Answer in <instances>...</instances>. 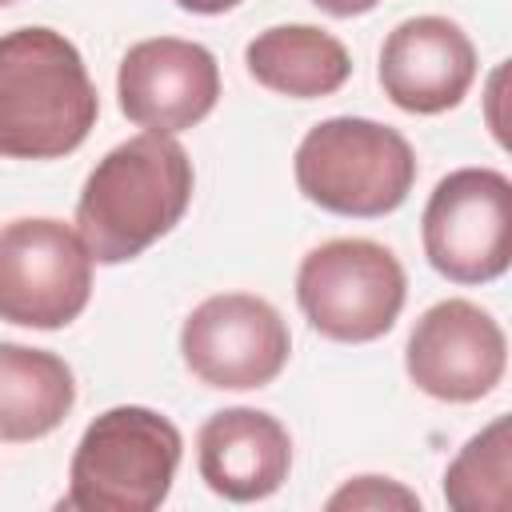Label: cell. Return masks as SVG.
<instances>
[{
    "label": "cell",
    "instance_id": "cell-1",
    "mask_svg": "<svg viewBox=\"0 0 512 512\" xmlns=\"http://www.w3.org/2000/svg\"><path fill=\"white\" fill-rule=\"evenodd\" d=\"M196 172L172 136L140 132L96 160L76 200V232L96 264H124L168 236L192 204Z\"/></svg>",
    "mask_w": 512,
    "mask_h": 512
},
{
    "label": "cell",
    "instance_id": "cell-2",
    "mask_svg": "<svg viewBox=\"0 0 512 512\" xmlns=\"http://www.w3.org/2000/svg\"><path fill=\"white\" fill-rule=\"evenodd\" d=\"M100 96L80 48L44 24L0 36V156L60 160L96 128Z\"/></svg>",
    "mask_w": 512,
    "mask_h": 512
},
{
    "label": "cell",
    "instance_id": "cell-3",
    "mask_svg": "<svg viewBox=\"0 0 512 512\" xmlns=\"http://www.w3.org/2000/svg\"><path fill=\"white\" fill-rule=\"evenodd\" d=\"M184 456L180 428L144 404L100 412L68 464V512H152L168 500Z\"/></svg>",
    "mask_w": 512,
    "mask_h": 512
},
{
    "label": "cell",
    "instance_id": "cell-4",
    "mask_svg": "<svg viewBox=\"0 0 512 512\" xmlns=\"http://www.w3.org/2000/svg\"><path fill=\"white\" fill-rule=\"evenodd\" d=\"M304 200L332 216L380 220L416 184V152L404 132L368 116H328L304 132L292 156Z\"/></svg>",
    "mask_w": 512,
    "mask_h": 512
},
{
    "label": "cell",
    "instance_id": "cell-5",
    "mask_svg": "<svg viewBox=\"0 0 512 512\" xmlns=\"http://www.w3.org/2000/svg\"><path fill=\"white\" fill-rule=\"evenodd\" d=\"M408 276L392 248L364 236L316 244L296 268V304L304 320L336 344H372L404 312Z\"/></svg>",
    "mask_w": 512,
    "mask_h": 512
},
{
    "label": "cell",
    "instance_id": "cell-6",
    "mask_svg": "<svg viewBox=\"0 0 512 512\" xmlns=\"http://www.w3.org/2000/svg\"><path fill=\"white\" fill-rule=\"evenodd\" d=\"M92 300V256L76 228L20 216L0 228V320L16 328H68Z\"/></svg>",
    "mask_w": 512,
    "mask_h": 512
},
{
    "label": "cell",
    "instance_id": "cell-7",
    "mask_svg": "<svg viewBox=\"0 0 512 512\" xmlns=\"http://www.w3.org/2000/svg\"><path fill=\"white\" fill-rule=\"evenodd\" d=\"M428 264L452 284H492L512 264V180L500 168L448 172L420 216Z\"/></svg>",
    "mask_w": 512,
    "mask_h": 512
},
{
    "label": "cell",
    "instance_id": "cell-8",
    "mask_svg": "<svg viewBox=\"0 0 512 512\" xmlns=\"http://www.w3.org/2000/svg\"><path fill=\"white\" fill-rule=\"evenodd\" d=\"M180 356L208 388H268L292 356V332L264 296L216 292L184 316Z\"/></svg>",
    "mask_w": 512,
    "mask_h": 512
},
{
    "label": "cell",
    "instance_id": "cell-9",
    "mask_svg": "<svg viewBox=\"0 0 512 512\" xmlns=\"http://www.w3.org/2000/svg\"><path fill=\"white\" fill-rule=\"evenodd\" d=\"M508 368V340L500 320L460 296L432 304L408 332V380L444 404H476L496 392Z\"/></svg>",
    "mask_w": 512,
    "mask_h": 512
},
{
    "label": "cell",
    "instance_id": "cell-10",
    "mask_svg": "<svg viewBox=\"0 0 512 512\" xmlns=\"http://www.w3.org/2000/svg\"><path fill=\"white\" fill-rule=\"evenodd\" d=\"M120 112L160 136H176L200 124L220 100V64L216 56L180 36H152L124 52L116 72Z\"/></svg>",
    "mask_w": 512,
    "mask_h": 512
},
{
    "label": "cell",
    "instance_id": "cell-11",
    "mask_svg": "<svg viewBox=\"0 0 512 512\" xmlns=\"http://www.w3.org/2000/svg\"><path fill=\"white\" fill-rule=\"evenodd\" d=\"M476 80V44L448 16H408L380 48V88L412 116L456 108Z\"/></svg>",
    "mask_w": 512,
    "mask_h": 512
},
{
    "label": "cell",
    "instance_id": "cell-12",
    "mask_svg": "<svg viewBox=\"0 0 512 512\" xmlns=\"http://www.w3.org/2000/svg\"><path fill=\"white\" fill-rule=\"evenodd\" d=\"M196 468L216 496L252 504L280 492V484L288 480L292 436L272 412L220 408L196 432Z\"/></svg>",
    "mask_w": 512,
    "mask_h": 512
},
{
    "label": "cell",
    "instance_id": "cell-13",
    "mask_svg": "<svg viewBox=\"0 0 512 512\" xmlns=\"http://www.w3.org/2000/svg\"><path fill=\"white\" fill-rule=\"evenodd\" d=\"M248 76L288 100H320L348 84V48L316 24H272L256 32L244 48Z\"/></svg>",
    "mask_w": 512,
    "mask_h": 512
},
{
    "label": "cell",
    "instance_id": "cell-14",
    "mask_svg": "<svg viewBox=\"0 0 512 512\" xmlns=\"http://www.w3.org/2000/svg\"><path fill=\"white\" fill-rule=\"evenodd\" d=\"M76 404V376L64 356L0 340V440L28 444L56 432Z\"/></svg>",
    "mask_w": 512,
    "mask_h": 512
},
{
    "label": "cell",
    "instance_id": "cell-15",
    "mask_svg": "<svg viewBox=\"0 0 512 512\" xmlns=\"http://www.w3.org/2000/svg\"><path fill=\"white\" fill-rule=\"evenodd\" d=\"M444 500L456 512H508L512 504V424L496 416L452 456Z\"/></svg>",
    "mask_w": 512,
    "mask_h": 512
},
{
    "label": "cell",
    "instance_id": "cell-16",
    "mask_svg": "<svg viewBox=\"0 0 512 512\" xmlns=\"http://www.w3.org/2000/svg\"><path fill=\"white\" fill-rule=\"evenodd\" d=\"M328 508H420V496L388 476H356L328 496Z\"/></svg>",
    "mask_w": 512,
    "mask_h": 512
},
{
    "label": "cell",
    "instance_id": "cell-17",
    "mask_svg": "<svg viewBox=\"0 0 512 512\" xmlns=\"http://www.w3.org/2000/svg\"><path fill=\"white\" fill-rule=\"evenodd\" d=\"M320 12H328V16H340V20H348V16H364V12H372L380 0H312Z\"/></svg>",
    "mask_w": 512,
    "mask_h": 512
},
{
    "label": "cell",
    "instance_id": "cell-18",
    "mask_svg": "<svg viewBox=\"0 0 512 512\" xmlns=\"http://www.w3.org/2000/svg\"><path fill=\"white\" fill-rule=\"evenodd\" d=\"M240 0H176V8L184 12H196V16H220V12H232Z\"/></svg>",
    "mask_w": 512,
    "mask_h": 512
},
{
    "label": "cell",
    "instance_id": "cell-19",
    "mask_svg": "<svg viewBox=\"0 0 512 512\" xmlns=\"http://www.w3.org/2000/svg\"><path fill=\"white\" fill-rule=\"evenodd\" d=\"M8 4H12V0H0V8H8Z\"/></svg>",
    "mask_w": 512,
    "mask_h": 512
}]
</instances>
